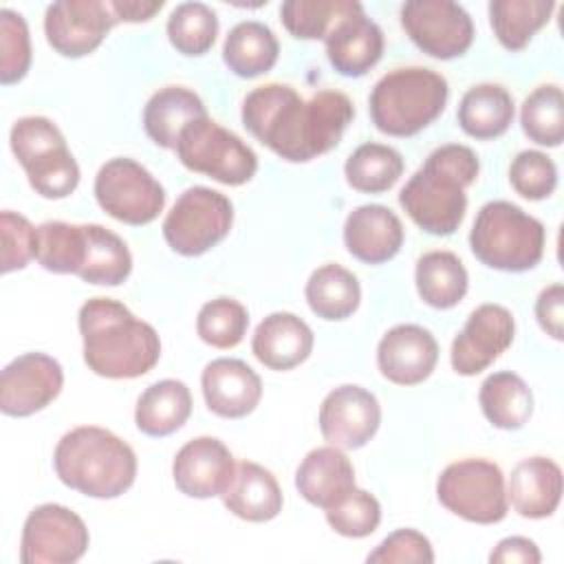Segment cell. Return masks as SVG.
<instances>
[{
	"instance_id": "1",
	"label": "cell",
	"mask_w": 564,
	"mask_h": 564,
	"mask_svg": "<svg viewBox=\"0 0 564 564\" xmlns=\"http://www.w3.org/2000/svg\"><path fill=\"white\" fill-rule=\"evenodd\" d=\"M242 126L271 152L291 163H306L330 152L355 117L341 90H319L304 99L289 84H264L242 101Z\"/></svg>"
},
{
	"instance_id": "2",
	"label": "cell",
	"mask_w": 564,
	"mask_h": 564,
	"mask_svg": "<svg viewBox=\"0 0 564 564\" xmlns=\"http://www.w3.org/2000/svg\"><path fill=\"white\" fill-rule=\"evenodd\" d=\"M79 333L86 366L106 379H134L150 372L161 357V339L152 324L112 297H90L82 304Z\"/></svg>"
},
{
	"instance_id": "3",
	"label": "cell",
	"mask_w": 564,
	"mask_h": 564,
	"mask_svg": "<svg viewBox=\"0 0 564 564\" xmlns=\"http://www.w3.org/2000/svg\"><path fill=\"white\" fill-rule=\"evenodd\" d=\"M476 152L460 143H445L432 150L425 163L399 192L405 214L432 236L454 234L467 212L465 189L478 178Z\"/></svg>"
},
{
	"instance_id": "4",
	"label": "cell",
	"mask_w": 564,
	"mask_h": 564,
	"mask_svg": "<svg viewBox=\"0 0 564 564\" xmlns=\"http://www.w3.org/2000/svg\"><path fill=\"white\" fill-rule=\"evenodd\" d=\"M53 467L66 487L99 500L119 498L137 478L134 449L97 425L66 432L55 445Z\"/></svg>"
},
{
	"instance_id": "5",
	"label": "cell",
	"mask_w": 564,
	"mask_h": 564,
	"mask_svg": "<svg viewBox=\"0 0 564 564\" xmlns=\"http://www.w3.org/2000/svg\"><path fill=\"white\" fill-rule=\"evenodd\" d=\"M447 97L449 86L441 73L427 66H401L372 86L368 110L379 132L412 137L445 110Z\"/></svg>"
},
{
	"instance_id": "6",
	"label": "cell",
	"mask_w": 564,
	"mask_h": 564,
	"mask_svg": "<svg viewBox=\"0 0 564 564\" xmlns=\"http://www.w3.org/2000/svg\"><path fill=\"white\" fill-rule=\"evenodd\" d=\"M544 225L509 200H489L476 214L469 231L474 256L498 271L533 269L544 256Z\"/></svg>"
},
{
	"instance_id": "7",
	"label": "cell",
	"mask_w": 564,
	"mask_h": 564,
	"mask_svg": "<svg viewBox=\"0 0 564 564\" xmlns=\"http://www.w3.org/2000/svg\"><path fill=\"white\" fill-rule=\"evenodd\" d=\"M11 152L24 167L29 185L44 198H66L79 183V165L62 130L46 117H20L9 134Z\"/></svg>"
},
{
	"instance_id": "8",
	"label": "cell",
	"mask_w": 564,
	"mask_h": 564,
	"mask_svg": "<svg viewBox=\"0 0 564 564\" xmlns=\"http://www.w3.org/2000/svg\"><path fill=\"white\" fill-rule=\"evenodd\" d=\"M178 161L223 185H245L258 170L256 152L231 130L209 117L185 126L176 143Z\"/></svg>"
},
{
	"instance_id": "9",
	"label": "cell",
	"mask_w": 564,
	"mask_h": 564,
	"mask_svg": "<svg viewBox=\"0 0 564 564\" xmlns=\"http://www.w3.org/2000/svg\"><path fill=\"white\" fill-rule=\"evenodd\" d=\"M436 496L447 511L476 524H496L509 509L502 469L487 458L449 463L436 480Z\"/></svg>"
},
{
	"instance_id": "10",
	"label": "cell",
	"mask_w": 564,
	"mask_h": 564,
	"mask_svg": "<svg viewBox=\"0 0 564 564\" xmlns=\"http://www.w3.org/2000/svg\"><path fill=\"white\" fill-rule=\"evenodd\" d=\"M234 205L212 187H187L163 220V238L181 256H200L216 247L231 229Z\"/></svg>"
},
{
	"instance_id": "11",
	"label": "cell",
	"mask_w": 564,
	"mask_h": 564,
	"mask_svg": "<svg viewBox=\"0 0 564 564\" xmlns=\"http://www.w3.org/2000/svg\"><path fill=\"white\" fill-rule=\"evenodd\" d=\"M99 207L126 225L152 223L165 205L163 185L134 159L115 156L95 176Z\"/></svg>"
},
{
	"instance_id": "12",
	"label": "cell",
	"mask_w": 564,
	"mask_h": 564,
	"mask_svg": "<svg viewBox=\"0 0 564 564\" xmlns=\"http://www.w3.org/2000/svg\"><path fill=\"white\" fill-rule=\"evenodd\" d=\"M88 529L84 520L64 505L44 502L29 511L22 538V564H73L88 551Z\"/></svg>"
},
{
	"instance_id": "13",
	"label": "cell",
	"mask_w": 564,
	"mask_h": 564,
	"mask_svg": "<svg viewBox=\"0 0 564 564\" xmlns=\"http://www.w3.org/2000/svg\"><path fill=\"white\" fill-rule=\"evenodd\" d=\"M401 24L430 57L452 59L474 42L471 15L452 0H410L401 7Z\"/></svg>"
},
{
	"instance_id": "14",
	"label": "cell",
	"mask_w": 564,
	"mask_h": 564,
	"mask_svg": "<svg viewBox=\"0 0 564 564\" xmlns=\"http://www.w3.org/2000/svg\"><path fill=\"white\" fill-rule=\"evenodd\" d=\"M110 0H57L44 13L46 42L64 57L93 53L117 24Z\"/></svg>"
},
{
	"instance_id": "15",
	"label": "cell",
	"mask_w": 564,
	"mask_h": 564,
	"mask_svg": "<svg viewBox=\"0 0 564 564\" xmlns=\"http://www.w3.org/2000/svg\"><path fill=\"white\" fill-rule=\"evenodd\" d=\"M513 335L516 322L509 308L494 302L476 306L452 341V368L463 377L482 372L511 346Z\"/></svg>"
},
{
	"instance_id": "16",
	"label": "cell",
	"mask_w": 564,
	"mask_h": 564,
	"mask_svg": "<svg viewBox=\"0 0 564 564\" xmlns=\"http://www.w3.org/2000/svg\"><path fill=\"white\" fill-rule=\"evenodd\" d=\"M64 370L44 352H24L4 366L0 377V410L7 416H31L57 399Z\"/></svg>"
},
{
	"instance_id": "17",
	"label": "cell",
	"mask_w": 564,
	"mask_h": 564,
	"mask_svg": "<svg viewBox=\"0 0 564 564\" xmlns=\"http://www.w3.org/2000/svg\"><path fill=\"white\" fill-rule=\"evenodd\" d=\"M317 421L328 445L359 449L377 434L381 423V405L370 390L355 383H344L324 397Z\"/></svg>"
},
{
	"instance_id": "18",
	"label": "cell",
	"mask_w": 564,
	"mask_h": 564,
	"mask_svg": "<svg viewBox=\"0 0 564 564\" xmlns=\"http://www.w3.org/2000/svg\"><path fill=\"white\" fill-rule=\"evenodd\" d=\"M234 474V456L216 436H196L187 441L172 460L174 485L189 498L223 496Z\"/></svg>"
},
{
	"instance_id": "19",
	"label": "cell",
	"mask_w": 564,
	"mask_h": 564,
	"mask_svg": "<svg viewBox=\"0 0 564 564\" xmlns=\"http://www.w3.org/2000/svg\"><path fill=\"white\" fill-rule=\"evenodd\" d=\"M438 361L434 335L419 324H397L379 339L377 366L381 375L397 386H416L425 381Z\"/></svg>"
},
{
	"instance_id": "20",
	"label": "cell",
	"mask_w": 564,
	"mask_h": 564,
	"mask_svg": "<svg viewBox=\"0 0 564 564\" xmlns=\"http://www.w3.org/2000/svg\"><path fill=\"white\" fill-rule=\"evenodd\" d=\"M207 408L223 419H242L256 410L262 397L258 372L242 359H212L200 375Z\"/></svg>"
},
{
	"instance_id": "21",
	"label": "cell",
	"mask_w": 564,
	"mask_h": 564,
	"mask_svg": "<svg viewBox=\"0 0 564 564\" xmlns=\"http://www.w3.org/2000/svg\"><path fill=\"white\" fill-rule=\"evenodd\" d=\"M399 216L379 203L355 207L344 223V245L348 253L366 264L392 260L403 245Z\"/></svg>"
},
{
	"instance_id": "22",
	"label": "cell",
	"mask_w": 564,
	"mask_h": 564,
	"mask_svg": "<svg viewBox=\"0 0 564 564\" xmlns=\"http://www.w3.org/2000/svg\"><path fill=\"white\" fill-rule=\"evenodd\" d=\"M324 42L328 62L346 77L366 75L383 55V31L364 9L341 18Z\"/></svg>"
},
{
	"instance_id": "23",
	"label": "cell",
	"mask_w": 564,
	"mask_h": 564,
	"mask_svg": "<svg viewBox=\"0 0 564 564\" xmlns=\"http://www.w3.org/2000/svg\"><path fill=\"white\" fill-rule=\"evenodd\" d=\"M295 487L306 502L326 511L357 487L352 463L341 447H315L297 465Z\"/></svg>"
},
{
	"instance_id": "24",
	"label": "cell",
	"mask_w": 564,
	"mask_h": 564,
	"mask_svg": "<svg viewBox=\"0 0 564 564\" xmlns=\"http://www.w3.org/2000/svg\"><path fill=\"white\" fill-rule=\"evenodd\" d=\"M507 500L522 518L540 520L555 513L562 500V469L546 456L516 463L507 482Z\"/></svg>"
},
{
	"instance_id": "25",
	"label": "cell",
	"mask_w": 564,
	"mask_h": 564,
	"mask_svg": "<svg viewBox=\"0 0 564 564\" xmlns=\"http://www.w3.org/2000/svg\"><path fill=\"white\" fill-rule=\"evenodd\" d=\"M251 350L271 370H291L308 359L313 350L311 326L289 311L267 315L253 330Z\"/></svg>"
},
{
	"instance_id": "26",
	"label": "cell",
	"mask_w": 564,
	"mask_h": 564,
	"mask_svg": "<svg viewBox=\"0 0 564 564\" xmlns=\"http://www.w3.org/2000/svg\"><path fill=\"white\" fill-rule=\"evenodd\" d=\"M223 502L247 522H269L282 511V489L269 469L253 460H242L236 465Z\"/></svg>"
},
{
	"instance_id": "27",
	"label": "cell",
	"mask_w": 564,
	"mask_h": 564,
	"mask_svg": "<svg viewBox=\"0 0 564 564\" xmlns=\"http://www.w3.org/2000/svg\"><path fill=\"white\" fill-rule=\"evenodd\" d=\"M200 117H207V110L194 90L185 86H163L143 108V128L159 148L174 150L185 126Z\"/></svg>"
},
{
	"instance_id": "28",
	"label": "cell",
	"mask_w": 564,
	"mask_h": 564,
	"mask_svg": "<svg viewBox=\"0 0 564 564\" xmlns=\"http://www.w3.org/2000/svg\"><path fill=\"white\" fill-rule=\"evenodd\" d=\"M192 414V392L178 379H161L148 386L137 399L134 423L154 438L170 436L185 425Z\"/></svg>"
},
{
	"instance_id": "29",
	"label": "cell",
	"mask_w": 564,
	"mask_h": 564,
	"mask_svg": "<svg viewBox=\"0 0 564 564\" xmlns=\"http://www.w3.org/2000/svg\"><path fill=\"white\" fill-rule=\"evenodd\" d=\"M513 97L500 84H476L458 104V126L474 139H496L505 134L513 121Z\"/></svg>"
},
{
	"instance_id": "30",
	"label": "cell",
	"mask_w": 564,
	"mask_h": 564,
	"mask_svg": "<svg viewBox=\"0 0 564 564\" xmlns=\"http://www.w3.org/2000/svg\"><path fill=\"white\" fill-rule=\"evenodd\" d=\"M478 403L485 419L500 430H520L533 414V392L511 370L491 372L480 383Z\"/></svg>"
},
{
	"instance_id": "31",
	"label": "cell",
	"mask_w": 564,
	"mask_h": 564,
	"mask_svg": "<svg viewBox=\"0 0 564 564\" xmlns=\"http://www.w3.org/2000/svg\"><path fill=\"white\" fill-rule=\"evenodd\" d=\"M280 44L275 33L258 20L238 22L225 37L223 59L238 77L251 79L269 73L278 62Z\"/></svg>"
},
{
	"instance_id": "32",
	"label": "cell",
	"mask_w": 564,
	"mask_h": 564,
	"mask_svg": "<svg viewBox=\"0 0 564 564\" xmlns=\"http://www.w3.org/2000/svg\"><path fill=\"white\" fill-rule=\"evenodd\" d=\"M311 311L328 322L350 317L361 302V286L352 271L328 262L317 267L304 286Z\"/></svg>"
},
{
	"instance_id": "33",
	"label": "cell",
	"mask_w": 564,
	"mask_h": 564,
	"mask_svg": "<svg viewBox=\"0 0 564 564\" xmlns=\"http://www.w3.org/2000/svg\"><path fill=\"white\" fill-rule=\"evenodd\" d=\"M414 282L425 304L434 308H452L465 297L469 275L456 253L434 249L416 260Z\"/></svg>"
},
{
	"instance_id": "34",
	"label": "cell",
	"mask_w": 564,
	"mask_h": 564,
	"mask_svg": "<svg viewBox=\"0 0 564 564\" xmlns=\"http://www.w3.org/2000/svg\"><path fill=\"white\" fill-rule=\"evenodd\" d=\"M86 258L77 273L88 284L117 286L128 280L132 271V253L123 238L101 225H84Z\"/></svg>"
},
{
	"instance_id": "35",
	"label": "cell",
	"mask_w": 564,
	"mask_h": 564,
	"mask_svg": "<svg viewBox=\"0 0 564 564\" xmlns=\"http://www.w3.org/2000/svg\"><path fill=\"white\" fill-rule=\"evenodd\" d=\"M553 9V0H491L489 22L507 51H522L549 22Z\"/></svg>"
},
{
	"instance_id": "36",
	"label": "cell",
	"mask_w": 564,
	"mask_h": 564,
	"mask_svg": "<svg viewBox=\"0 0 564 564\" xmlns=\"http://www.w3.org/2000/svg\"><path fill=\"white\" fill-rule=\"evenodd\" d=\"M346 181L364 194L388 192L403 174V156L386 143H361L346 159Z\"/></svg>"
},
{
	"instance_id": "37",
	"label": "cell",
	"mask_w": 564,
	"mask_h": 564,
	"mask_svg": "<svg viewBox=\"0 0 564 564\" xmlns=\"http://www.w3.org/2000/svg\"><path fill=\"white\" fill-rule=\"evenodd\" d=\"M364 9L357 0H286L280 7L284 29L297 40H326L335 24Z\"/></svg>"
},
{
	"instance_id": "38",
	"label": "cell",
	"mask_w": 564,
	"mask_h": 564,
	"mask_svg": "<svg viewBox=\"0 0 564 564\" xmlns=\"http://www.w3.org/2000/svg\"><path fill=\"white\" fill-rule=\"evenodd\" d=\"M86 258V229L64 220H46L37 227L35 260L51 273H79Z\"/></svg>"
},
{
	"instance_id": "39",
	"label": "cell",
	"mask_w": 564,
	"mask_h": 564,
	"mask_svg": "<svg viewBox=\"0 0 564 564\" xmlns=\"http://www.w3.org/2000/svg\"><path fill=\"white\" fill-rule=\"evenodd\" d=\"M520 126L524 134L546 148H557L564 139V97L557 84L538 86L520 110Z\"/></svg>"
},
{
	"instance_id": "40",
	"label": "cell",
	"mask_w": 564,
	"mask_h": 564,
	"mask_svg": "<svg viewBox=\"0 0 564 564\" xmlns=\"http://www.w3.org/2000/svg\"><path fill=\"white\" fill-rule=\"evenodd\" d=\"M170 44L187 55H205L218 35V18L205 2H181L172 9L167 18Z\"/></svg>"
},
{
	"instance_id": "41",
	"label": "cell",
	"mask_w": 564,
	"mask_h": 564,
	"mask_svg": "<svg viewBox=\"0 0 564 564\" xmlns=\"http://www.w3.org/2000/svg\"><path fill=\"white\" fill-rule=\"evenodd\" d=\"M249 326L247 308L234 297H214L205 302L196 317L198 337L220 350L234 348L242 341Z\"/></svg>"
},
{
	"instance_id": "42",
	"label": "cell",
	"mask_w": 564,
	"mask_h": 564,
	"mask_svg": "<svg viewBox=\"0 0 564 564\" xmlns=\"http://www.w3.org/2000/svg\"><path fill=\"white\" fill-rule=\"evenodd\" d=\"M324 513L330 529L344 538H366L375 533L381 522L379 500L370 491L357 487Z\"/></svg>"
},
{
	"instance_id": "43",
	"label": "cell",
	"mask_w": 564,
	"mask_h": 564,
	"mask_svg": "<svg viewBox=\"0 0 564 564\" xmlns=\"http://www.w3.org/2000/svg\"><path fill=\"white\" fill-rule=\"evenodd\" d=\"M31 66V37L26 20L13 9H0V82H20Z\"/></svg>"
},
{
	"instance_id": "44",
	"label": "cell",
	"mask_w": 564,
	"mask_h": 564,
	"mask_svg": "<svg viewBox=\"0 0 564 564\" xmlns=\"http://www.w3.org/2000/svg\"><path fill=\"white\" fill-rule=\"evenodd\" d=\"M509 183L522 198L542 200L557 187V167L544 152L522 150L509 165Z\"/></svg>"
},
{
	"instance_id": "45",
	"label": "cell",
	"mask_w": 564,
	"mask_h": 564,
	"mask_svg": "<svg viewBox=\"0 0 564 564\" xmlns=\"http://www.w3.org/2000/svg\"><path fill=\"white\" fill-rule=\"evenodd\" d=\"M0 234H2V256L0 271L11 273L24 269L35 258L37 247V227L29 223L22 214L4 209L0 214Z\"/></svg>"
},
{
	"instance_id": "46",
	"label": "cell",
	"mask_w": 564,
	"mask_h": 564,
	"mask_svg": "<svg viewBox=\"0 0 564 564\" xmlns=\"http://www.w3.org/2000/svg\"><path fill=\"white\" fill-rule=\"evenodd\" d=\"M372 564H432L430 540L416 529H397L383 538L366 557Z\"/></svg>"
},
{
	"instance_id": "47",
	"label": "cell",
	"mask_w": 564,
	"mask_h": 564,
	"mask_svg": "<svg viewBox=\"0 0 564 564\" xmlns=\"http://www.w3.org/2000/svg\"><path fill=\"white\" fill-rule=\"evenodd\" d=\"M535 317L546 335L557 341L564 337V286L560 282L540 291L535 300Z\"/></svg>"
},
{
	"instance_id": "48",
	"label": "cell",
	"mask_w": 564,
	"mask_h": 564,
	"mask_svg": "<svg viewBox=\"0 0 564 564\" xmlns=\"http://www.w3.org/2000/svg\"><path fill=\"white\" fill-rule=\"evenodd\" d=\"M489 562L491 564H540L542 562V553L538 549V544L529 538L522 535H511L505 538L496 544V549L489 553Z\"/></svg>"
},
{
	"instance_id": "49",
	"label": "cell",
	"mask_w": 564,
	"mask_h": 564,
	"mask_svg": "<svg viewBox=\"0 0 564 564\" xmlns=\"http://www.w3.org/2000/svg\"><path fill=\"white\" fill-rule=\"evenodd\" d=\"M119 22H145L161 11L163 0H110Z\"/></svg>"
}]
</instances>
